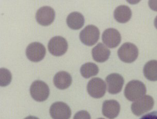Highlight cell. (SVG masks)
Returning <instances> with one entry per match:
<instances>
[{
  "label": "cell",
  "instance_id": "cell-15",
  "mask_svg": "<svg viewBox=\"0 0 157 119\" xmlns=\"http://www.w3.org/2000/svg\"><path fill=\"white\" fill-rule=\"evenodd\" d=\"M72 80V77L68 73L65 71H60L54 76L53 82L57 88L64 90L71 86Z\"/></svg>",
  "mask_w": 157,
  "mask_h": 119
},
{
  "label": "cell",
  "instance_id": "cell-26",
  "mask_svg": "<svg viewBox=\"0 0 157 119\" xmlns=\"http://www.w3.org/2000/svg\"><path fill=\"white\" fill-rule=\"evenodd\" d=\"M103 119V118H99V119Z\"/></svg>",
  "mask_w": 157,
  "mask_h": 119
},
{
  "label": "cell",
  "instance_id": "cell-4",
  "mask_svg": "<svg viewBox=\"0 0 157 119\" xmlns=\"http://www.w3.org/2000/svg\"><path fill=\"white\" fill-rule=\"evenodd\" d=\"M99 36L100 31L96 26L88 25L81 31L79 38L84 44L91 46L98 42Z\"/></svg>",
  "mask_w": 157,
  "mask_h": 119
},
{
  "label": "cell",
  "instance_id": "cell-17",
  "mask_svg": "<svg viewBox=\"0 0 157 119\" xmlns=\"http://www.w3.org/2000/svg\"><path fill=\"white\" fill-rule=\"evenodd\" d=\"M84 21L83 15L78 12L69 14L66 19L68 26L73 30H78L82 28L84 24Z\"/></svg>",
  "mask_w": 157,
  "mask_h": 119
},
{
  "label": "cell",
  "instance_id": "cell-3",
  "mask_svg": "<svg viewBox=\"0 0 157 119\" xmlns=\"http://www.w3.org/2000/svg\"><path fill=\"white\" fill-rule=\"evenodd\" d=\"M30 94L32 98L37 101H46L50 94V89L47 83L41 80H35L32 83Z\"/></svg>",
  "mask_w": 157,
  "mask_h": 119
},
{
  "label": "cell",
  "instance_id": "cell-6",
  "mask_svg": "<svg viewBox=\"0 0 157 119\" xmlns=\"http://www.w3.org/2000/svg\"><path fill=\"white\" fill-rule=\"evenodd\" d=\"M68 47L66 39L62 36H56L48 42V48L50 53L55 56H61L65 54Z\"/></svg>",
  "mask_w": 157,
  "mask_h": 119
},
{
  "label": "cell",
  "instance_id": "cell-25",
  "mask_svg": "<svg viewBox=\"0 0 157 119\" xmlns=\"http://www.w3.org/2000/svg\"><path fill=\"white\" fill-rule=\"evenodd\" d=\"M154 25L155 26V28L157 29V16L155 17V21H154Z\"/></svg>",
  "mask_w": 157,
  "mask_h": 119
},
{
  "label": "cell",
  "instance_id": "cell-9",
  "mask_svg": "<svg viewBox=\"0 0 157 119\" xmlns=\"http://www.w3.org/2000/svg\"><path fill=\"white\" fill-rule=\"evenodd\" d=\"M50 114L53 119H69L71 111L68 105L62 101H56L50 107Z\"/></svg>",
  "mask_w": 157,
  "mask_h": 119
},
{
  "label": "cell",
  "instance_id": "cell-5",
  "mask_svg": "<svg viewBox=\"0 0 157 119\" xmlns=\"http://www.w3.org/2000/svg\"><path fill=\"white\" fill-rule=\"evenodd\" d=\"M154 100L149 95H144L131 105V110L136 116H140L152 109Z\"/></svg>",
  "mask_w": 157,
  "mask_h": 119
},
{
  "label": "cell",
  "instance_id": "cell-10",
  "mask_svg": "<svg viewBox=\"0 0 157 119\" xmlns=\"http://www.w3.org/2000/svg\"><path fill=\"white\" fill-rule=\"evenodd\" d=\"M56 13L53 8L48 6H44L39 8L36 12V21L40 25L47 26L51 25L54 21Z\"/></svg>",
  "mask_w": 157,
  "mask_h": 119
},
{
  "label": "cell",
  "instance_id": "cell-19",
  "mask_svg": "<svg viewBox=\"0 0 157 119\" xmlns=\"http://www.w3.org/2000/svg\"><path fill=\"white\" fill-rule=\"evenodd\" d=\"M99 72V68L96 64L92 62H88L84 64L80 68V73L82 76L85 78H89L92 76L97 75Z\"/></svg>",
  "mask_w": 157,
  "mask_h": 119
},
{
  "label": "cell",
  "instance_id": "cell-14",
  "mask_svg": "<svg viewBox=\"0 0 157 119\" xmlns=\"http://www.w3.org/2000/svg\"><path fill=\"white\" fill-rule=\"evenodd\" d=\"M92 56L94 60L97 62H105L109 58L111 51L105 45L99 42L93 48Z\"/></svg>",
  "mask_w": 157,
  "mask_h": 119
},
{
  "label": "cell",
  "instance_id": "cell-1",
  "mask_svg": "<svg viewBox=\"0 0 157 119\" xmlns=\"http://www.w3.org/2000/svg\"><path fill=\"white\" fill-rule=\"evenodd\" d=\"M146 93V88L144 83L139 80H131L126 85L124 94L130 101H136L144 96Z\"/></svg>",
  "mask_w": 157,
  "mask_h": 119
},
{
  "label": "cell",
  "instance_id": "cell-16",
  "mask_svg": "<svg viewBox=\"0 0 157 119\" xmlns=\"http://www.w3.org/2000/svg\"><path fill=\"white\" fill-rule=\"evenodd\" d=\"M114 16L116 21L120 23L127 22L131 19L132 12L126 5H120L116 7L114 12Z\"/></svg>",
  "mask_w": 157,
  "mask_h": 119
},
{
  "label": "cell",
  "instance_id": "cell-12",
  "mask_svg": "<svg viewBox=\"0 0 157 119\" xmlns=\"http://www.w3.org/2000/svg\"><path fill=\"white\" fill-rule=\"evenodd\" d=\"M121 35L119 31L113 28L105 30L102 35V39L108 47L113 48L117 47L121 42Z\"/></svg>",
  "mask_w": 157,
  "mask_h": 119
},
{
  "label": "cell",
  "instance_id": "cell-13",
  "mask_svg": "<svg viewBox=\"0 0 157 119\" xmlns=\"http://www.w3.org/2000/svg\"><path fill=\"white\" fill-rule=\"evenodd\" d=\"M120 110L121 106L116 100H106L102 104V113L109 119H114L117 117Z\"/></svg>",
  "mask_w": 157,
  "mask_h": 119
},
{
  "label": "cell",
  "instance_id": "cell-23",
  "mask_svg": "<svg viewBox=\"0 0 157 119\" xmlns=\"http://www.w3.org/2000/svg\"><path fill=\"white\" fill-rule=\"evenodd\" d=\"M148 5L151 10L157 12V1L151 0L148 2Z\"/></svg>",
  "mask_w": 157,
  "mask_h": 119
},
{
  "label": "cell",
  "instance_id": "cell-7",
  "mask_svg": "<svg viewBox=\"0 0 157 119\" xmlns=\"http://www.w3.org/2000/svg\"><path fill=\"white\" fill-rule=\"evenodd\" d=\"M106 85L102 79L98 77L93 78L88 82L87 90L88 94L95 98H100L106 92Z\"/></svg>",
  "mask_w": 157,
  "mask_h": 119
},
{
  "label": "cell",
  "instance_id": "cell-22",
  "mask_svg": "<svg viewBox=\"0 0 157 119\" xmlns=\"http://www.w3.org/2000/svg\"><path fill=\"white\" fill-rule=\"evenodd\" d=\"M140 119H157V111H153L144 115Z\"/></svg>",
  "mask_w": 157,
  "mask_h": 119
},
{
  "label": "cell",
  "instance_id": "cell-8",
  "mask_svg": "<svg viewBox=\"0 0 157 119\" xmlns=\"http://www.w3.org/2000/svg\"><path fill=\"white\" fill-rule=\"evenodd\" d=\"M25 53L29 60L32 62H39L44 58L46 55V48L40 42H32L26 47Z\"/></svg>",
  "mask_w": 157,
  "mask_h": 119
},
{
  "label": "cell",
  "instance_id": "cell-2",
  "mask_svg": "<svg viewBox=\"0 0 157 119\" xmlns=\"http://www.w3.org/2000/svg\"><path fill=\"white\" fill-rule=\"evenodd\" d=\"M118 57L123 62L131 63L136 60L139 56L137 47L131 42H125L118 49Z\"/></svg>",
  "mask_w": 157,
  "mask_h": 119
},
{
  "label": "cell",
  "instance_id": "cell-20",
  "mask_svg": "<svg viewBox=\"0 0 157 119\" xmlns=\"http://www.w3.org/2000/svg\"><path fill=\"white\" fill-rule=\"evenodd\" d=\"M12 73L5 68L0 69V85L1 86L8 85L12 81Z\"/></svg>",
  "mask_w": 157,
  "mask_h": 119
},
{
  "label": "cell",
  "instance_id": "cell-18",
  "mask_svg": "<svg viewBox=\"0 0 157 119\" xmlns=\"http://www.w3.org/2000/svg\"><path fill=\"white\" fill-rule=\"evenodd\" d=\"M143 73L145 77L150 81H157V61L151 60L144 66Z\"/></svg>",
  "mask_w": 157,
  "mask_h": 119
},
{
  "label": "cell",
  "instance_id": "cell-21",
  "mask_svg": "<svg viewBox=\"0 0 157 119\" xmlns=\"http://www.w3.org/2000/svg\"><path fill=\"white\" fill-rule=\"evenodd\" d=\"M74 119H91L89 113L85 110L78 111L74 116Z\"/></svg>",
  "mask_w": 157,
  "mask_h": 119
},
{
  "label": "cell",
  "instance_id": "cell-11",
  "mask_svg": "<svg viewBox=\"0 0 157 119\" xmlns=\"http://www.w3.org/2000/svg\"><path fill=\"white\" fill-rule=\"evenodd\" d=\"M109 93L115 94L120 93L123 88L124 79L121 75L117 73H113L108 75L105 78Z\"/></svg>",
  "mask_w": 157,
  "mask_h": 119
},
{
  "label": "cell",
  "instance_id": "cell-24",
  "mask_svg": "<svg viewBox=\"0 0 157 119\" xmlns=\"http://www.w3.org/2000/svg\"><path fill=\"white\" fill-rule=\"evenodd\" d=\"M25 119H39L38 117H34V116H29L25 117Z\"/></svg>",
  "mask_w": 157,
  "mask_h": 119
}]
</instances>
